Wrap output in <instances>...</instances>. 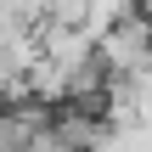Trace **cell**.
<instances>
[{"label": "cell", "instance_id": "obj_1", "mask_svg": "<svg viewBox=\"0 0 152 152\" xmlns=\"http://www.w3.org/2000/svg\"><path fill=\"white\" fill-rule=\"evenodd\" d=\"M96 62L107 79H130V73H147L152 68V23L141 11H130L118 28H107L96 39Z\"/></svg>", "mask_w": 152, "mask_h": 152}, {"label": "cell", "instance_id": "obj_2", "mask_svg": "<svg viewBox=\"0 0 152 152\" xmlns=\"http://www.w3.org/2000/svg\"><path fill=\"white\" fill-rule=\"evenodd\" d=\"M130 11H135L130 0H90V6H85V23H79V34H85V39L96 45V39H102L107 28H118V23L130 17Z\"/></svg>", "mask_w": 152, "mask_h": 152}]
</instances>
